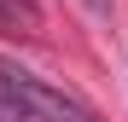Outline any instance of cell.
Wrapping results in <instances>:
<instances>
[{
	"mask_svg": "<svg viewBox=\"0 0 128 122\" xmlns=\"http://www.w3.org/2000/svg\"><path fill=\"white\" fill-rule=\"evenodd\" d=\"M0 87H12L18 99H24V111L29 116H47V122H99L82 99L70 93H58L52 81H41L35 70H18V64H0Z\"/></svg>",
	"mask_w": 128,
	"mask_h": 122,
	"instance_id": "obj_1",
	"label": "cell"
},
{
	"mask_svg": "<svg viewBox=\"0 0 128 122\" xmlns=\"http://www.w3.org/2000/svg\"><path fill=\"white\" fill-rule=\"evenodd\" d=\"M0 29L6 35H35L41 29V6L35 0H0Z\"/></svg>",
	"mask_w": 128,
	"mask_h": 122,
	"instance_id": "obj_2",
	"label": "cell"
},
{
	"mask_svg": "<svg viewBox=\"0 0 128 122\" xmlns=\"http://www.w3.org/2000/svg\"><path fill=\"white\" fill-rule=\"evenodd\" d=\"M0 122H29V111H24V99H18L12 87H0Z\"/></svg>",
	"mask_w": 128,
	"mask_h": 122,
	"instance_id": "obj_3",
	"label": "cell"
},
{
	"mask_svg": "<svg viewBox=\"0 0 128 122\" xmlns=\"http://www.w3.org/2000/svg\"><path fill=\"white\" fill-rule=\"evenodd\" d=\"M93 6H105V0H93Z\"/></svg>",
	"mask_w": 128,
	"mask_h": 122,
	"instance_id": "obj_4",
	"label": "cell"
}]
</instances>
